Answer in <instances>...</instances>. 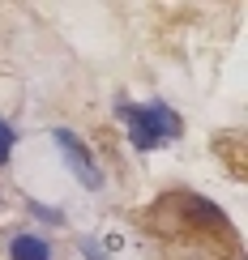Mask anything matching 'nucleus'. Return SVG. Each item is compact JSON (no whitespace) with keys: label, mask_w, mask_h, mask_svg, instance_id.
<instances>
[{"label":"nucleus","mask_w":248,"mask_h":260,"mask_svg":"<svg viewBox=\"0 0 248 260\" xmlns=\"http://www.w3.org/2000/svg\"><path fill=\"white\" fill-rule=\"evenodd\" d=\"M56 145L64 149V158H69V167L77 171V179H86V188H99L103 175H99V167H94V158L86 154V145L73 133H64V128H56Z\"/></svg>","instance_id":"obj_2"},{"label":"nucleus","mask_w":248,"mask_h":260,"mask_svg":"<svg viewBox=\"0 0 248 260\" xmlns=\"http://www.w3.org/2000/svg\"><path fill=\"white\" fill-rule=\"evenodd\" d=\"M9 252H13V260H51V247L43 239H35V235H17L9 243Z\"/></svg>","instance_id":"obj_3"},{"label":"nucleus","mask_w":248,"mask_h":260,"mask_svg":"<svg viewBox=\"0 0 248 260\" xmlns=\"http://www.w3.org/2000/svg\"><path fill=\"white\" fill-rule=\"evenodd\" d=\"M120 115L128 120V128H133V141H137L142 149L163 145L167 137L180 133V120H176L171 111H163V107H128V103H120Z\"/></svg>","instance_id":"obj_1"},{"label":"nucleus","mask_w":248,"mask_h":260,"mask_svg":"<svg viewBox=\"0 0 248 260\" xmlns=\"http://www.w3.org/2000/svg\"><path fill=\"white\" fill-rule=\"evenodd\" d=\"M9 149H13V133H9V124L0 120V162L9 158Z\"/></svg>","instance_id":"obj_4"}]
</instances>
